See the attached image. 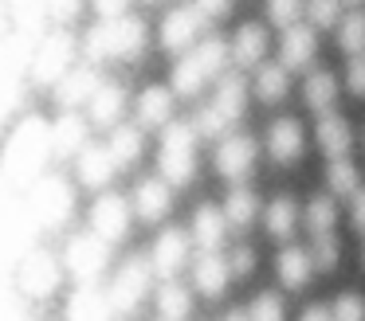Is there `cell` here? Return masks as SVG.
Instances as JSON below:
<instances>
[{
  "label": "cell",
  "mask_w": 365,
  "mask_h": 321,
  "mask_svg": "<svg viewBox=\"0 0 365 321\" xmlns=\"http://www.w3.org/2000/svg\"><path fill=\"white\" fill-rule=\"evenodd\" d=\"M173 86H145L142 94H138V122L142 125H169V117H173Z\"/></svg>",
  "instance_id": "obj_18"
},
{
  "label": "cell",
  "mask_w": 365,
  "mask_h": 321,
  "mask_svg": "<svg viewBox=\"0 0 365 321\" xmlns=\"http://www.w3.org/2000/svg\"><path fill=\"white\" fill-rule=\"evenodd\" d=\"M334 98H338V83H334L330 70H310L307 83H302V102L314 114H326V110H334Z\"/></svg>",
  "instance_id": "obj_24"
},
{
  "label": "cell",
  "mask_w": 365,
  "mask_h": 321,
  "mask_svg": "<svg viewBox=\"0 0 365 321\" xmlns=\"http://www.w3.org/2000/svg\"><path fill=\"white\" fill-rule=\"evenodd\" d=\"M255 211H259V200H255L252 188H232L228 200H224V216H228L232 231H244V227L255 219Z\"/></svg>",
  "instance_id": "obj_27"
},
{
  "label": "cell",
  "mask_w": 365,
  "mask_h": 321,
  "mask_svg": "<svg viewBox=\"0 0 365 321\" xmlns=\"http://www.w3.org/2000/svg\"><path fill=\"white\" fill-rule=\"evenodd\" d=\"M287 63H259V70H255V98L263 102V106H275V102L287 98V86H291V75H287Z\"/></svg>",
  "instance_id": "obj_20"
},
{
  "label": "cell",
  "mask_w": 365,
  "mask_h": 321,
  "mask_svg": "<svg viewBox=\"0 0 365 321\" xmlns=\"http://www.w3.org/2000/svg\"><path fill=\"white\" fill-rule=\"evenodd\" d=\"M228 59H232V47L224 43V39H216V36L192 43L189 51L177 59L173 90L185 94V98H192V94H197L205 83H212V78H220L224 70H228Z\"/></svg>",
  "instance_id": "obj_1"
},
{
  "label": "cell",
  "mask_w": 365,
  "mask_h": 321,
  "mask_svg": "<svg viewBox=\"0 0 365 321\" xmlns=\"http://www.w3.org/2000/svg\"><path fill=\"white\" fill-rule=\"evenodd\" d=\"M247 313H252L255 321H279L283 317V302H279L275 290H259V294L252 298V305H247Z\"/></svg>",
  "instance_id": "obj_38"
},
{
  "label": "cell",
  "mask_w": 365,
  "mask_h": 321,
  "mask_svg": "<svg viewBox=\"0 0 365 321\" xmlns=\"http://www.w3.org/2000/svg\"><path fill=\"white\" fill-rule=\"evenodd\" d=\"M302 12H307V0H267V20L275 23V28L299 23Z\"/></svg>",
  "instance_id": "obj_36"
},
{
  "label": "cell",
  "mask_w": 365,
  "mask_h": 321,
  "mask_svg": "<svg viewBox=\"0 0 365 321\" xmlns=\"http://www.w3.org/2000/svg\"><path fill=\"white\" fill-rule=\"evenodd\" d=\"M145 28L142 20H130V16H110L98 28L87 31V51L91 59H130L134 51H142Z\"/></svg>",
  "instance_id": "obj_3"
},
{
  "label": "cell",
  "mask_w": 365,
  "mask_h": 321,
  "mask_svg": "<svg viewBox=\"0 0 365 321\" xmlns=\"http://www.w3.org/2000/svg\"><path fill=\"white\" fill-rule=\"evenodd\" d=\"M263 141H267V157H271V161H294V157L302 153V145H307L299 117H279V122H271Z\"/></svg>",
  "instance_id": "obj_13"
},
{
  "label": "cell",
  "mask_w": 365,
  "mask_h": 321,
  "mask_svg": "<svg viewBox=\"0 0 365 321\" xmlns=\"http://www.w3.org/2000/svg\"><path fill=\"white\" fill-rule=\"evenodd\" d=\"M310 255H314V266H318V270H334V266H338V258H341L338 239H334V235H318L314 247H310Z\"/></svg>",
  "instance_id": "obj_39"
},
{
  "label": "cell",
  "mask_w": 365,
  "mask_h": 321,
  "mask_svg": "<svg viewBox=\"0 0 365 321\" xmlns=\"http://www.w3.org/2000/svg\"><path fill=\"white\" fill-rule=\"evenodd\" d=\"M56 282H59V270H56V263H51L48 255H32V258H28L24 286L32 290V294H51Z\"/></svg>",
  "instance_id": "obj_32"
},
{
  "label": "cell",
  "mask_w": 365,
  "mask_h": 321,
  "mask_svg": "<svg viewBox=\"0 0 365 321\" xmlns=\"http://www.w3.org/2000/svg\"><path fill=\"white\" fill-rule=\"evenodd\" d=\"M302 219H307V231L314 235H334V223H338V208H334L330 196H314V200L307 204V211H302Z\"/></svg>",
  "instance_id": "obj_30"
},
{
  "label": "cell",
  "mask_w": 365,
  "mask_h": 321,
  "mask_svg": "<svg viewBox=\"0 0 365 321\" xmlns=\"http://www.w3.org/2000/svg\"><path fill=\"white\" fill-rule=\"evenodd\" d=\"M122 106H126V94H122V86L103 83L95 94H91V122H95V125H114V122L122 117Z\"/></svg>",
  "instance_id": "obj_25"
},
{
  "label": "cell",
  "mask_w": 365,
  "mask_h": 321,
  "mask_svg": "<svg viewBox=\"0 0 365 321\" xmlns=\"http://www.w3.org/2000/svg\"><path fill=\"white\" fill-rule=\"evenodd\" d=\"M197 4L205 8V12H212V16H216V12H224V8H228V0H197Z\"/></svg>",
  "instance_id": "obj_45"
},
{
  "label": "cell",
  "mask_w": 365,
  "mask_h": 321,
  "mask_svg": "<svg viewBox=\"0 0 365 321\" xmlns=\"http://www.w3.org/2000/svg\"><path fill=\"white\" fill-rule=\"evenodd\" d=\"M110 149L118 157V164H134L142 157V133H138V125H114Z\"/></svg>",
  "instance_id": "obj_34"
},
{
  "label": "cell",
  "mask_w": 365,
  "mask_h": 321,
  "mask_svg": "<svg viewBox=\"0 0 365 321\" xmlns=\"http://www.w3.org/2000/svg\"><path fill=\"white\" fill-rule=\"evenodd\" d=\"M51 145L59 157H75V149H87V122L79 114H63L51 125Z\"/></svg>",
  "instance_id": "obj_23"
},
{
  "label": "cell",
  "mask_w": 365,
  "mask_h": 321,
  "mask_svg": "<svg viewBox=\"0 0 365 321\" xmlns=\"http://www.w3.org/2000/svg\"><path fill=\"white\" fill-rule=\"evenodd\" d=\"M158 169L173 188L192 180V169H197V125L192 122H169L165 125L161 149H158Z\"/></svg>",
  "instance_id": "obj_2"
},
{
  "label": "cell",
  "mask_w": 365,
  "mask_h": 321,
  "mask_svg": "<svg viewBox=\"0 0 365 321\" xmlns=\"http://www.w3.org/2000/svg\"><path fill=\"white\" fill-rule=\"evenodd\" d=\"M192 125H197L200 137H220V133H228V125H232V122L212 106V102H205V106H200L197 114H192Z\"/></svg>",
  "instance_id": "obj_35"
},
{
  "label": "cell",
  "mask_w": 365,
  "mask_h": 321,
  "mask_svg": "<svg viewBox=\"0 0 365 321\" xmlns=\"http://www.w3.org/2000/svg\"><path fill=\"white\" fill-rule=\"evenodd\" d=\"M346 4H361V0H346Z\"/></svg>",
  "instance_id": "obj_47"
},
{
  "label": "cell",
  "mask_w": 365,
  "mask_h": 321,
  "mask_svg": "<svg viewBox=\"0 0 365 321\" xmlns=\"http://www.w3.org/2000/svg\"><path fill=\"white\" fill-rule=\"evenodd\" d=\"M314 137H318V149H322L326 157H346L349 145H354V130H349V122H346V117H338L334 110L318 114Z\"/></svg>",
  "instance_id": "obj_16"
},
{
  "label": "cell",
  "mask_w": 365,
  "mask_h": 321,
  "mask_svg": "<svg viewBox=\"0 0 365 321\" xmlns=\"http://www.w3.org/2000/svg\"><path fill=\"white\" fill-rule=\"evenodd\" d=\"M346 90L365 98V51L361 55H349V67H346Z\"/></svg>",
  "instance_id": "obj_41"
},
{
  "label": "cell",
  "mask_w": 365,
  "mask_h": 321,
  "mask_svg": "<svg viewBox=\"0 0 365 321\" xmlns=\"http://www.w3.org/2000/svg\"><path fill=\"white\" fill-rule=\"evenodd\" d=\"M98 70H91V67H79V70H71V75L59 83V90H56V98H59V106H75V102H91V94L98 90Z\"/></svg>",
  "instance_id": "obj_26"
},
{
  "label": "cell",
  "mask_w": 365,
  "mask_h": 321,
  "mask_svg": "<svg viewBox=\"0 0 365 321\" xmlns=\"http://www.w3.org/2000/svg\"><path fill=\"white\" fill-rule=\"evenodd\" d=\"M150 274H158V270H153V263L130 255L126 263L118 266L114 282H110V302H114V310H118V313H130V310H134V305L145 298V290H150Z\"/></svg>",
  "instance_id": "obj_6"
},
{
  "label": "cell",
  "mask_w": 365,
  "mask_h": 321,
  "mask_svg": "<svg viewBox=\"0 0 365 321\" xmlns=\"http://www.w3.org/2000/svg\"><path fill=\"white\" fill-rule=\"evenodd\" d=\"M361 266H365V247H361Z\"/></svg>",
  "instance_id": "obj_46"
},
{
  "label": "cell",
  "mask_w": 365,
  "mask_h": 321,
  "mask_svg": "<svg viewBox=\"0 0 365 321\" xmlns=\"http://www.w3.org/2000/svg\"><path fill=\"white\" fill-rule=\"evenodd\" d=\"M263 227H267L271 239H291L294 227H299V204L291 196H275V200L263 208Z\"/></svg>",
  "instance_id": "obj_22"
},
{
  "label": "cell",
  "mask_w": 365,
  "mask_h": 321,
  "mask_svg": "<svg viewBox=\"0 0 365 321\" xmlns=\"http://www.w3.org/2000/svg\"><path fill=\"white\" fill-rule=\"evenodd\" d=\"M314 23H291V28H283V39H279V59L287 63V67H307L310 59H314Z\"/></svg>",
  "instance_id": "obj_14"
},
{
  "label": "cell",
  "mask_w": 365,
  "mask_h": 321,
  "mask_svg": "<svg viewBox=\"0 0 365 321\" xmlns=\"http://www.w3.org/2000/svg\"><path fill=\"white\" fill-rule=\"evenodd\" d=\"M361 317H365V298L354 294V290L338 294V302H334V321H361Z\"/></svg>",
  "instance_id": "obj_40"
},
{
  "label": "cell",
  "mask_w": 365,
  "mask_h": 321,
  "mask_svg": "<svg viewBox=\"0 0 365 321\" xmlns=\"http://www.w3.org/2000/svg\"><path fill=\"white\" fill-rule=\"evenodd\" d=\"M106 258H110V239H103L95 227L67 243V270L83 282H95L106 270Z\"/></svg>",
  "instance_id": "obj_4"
},
{
  "label": "cell",
  "mask_w": 365,
  "mask_h": 321,
  "mask_svg": "<svg viewBox=\"0 0 365 321\" xmlns=\"http://www.w3.org/2000/svg\"><path fill=\"white\" fill-rule=\"evenodd\" d=\"M130 204H134V216L145 219V223H158L165 219L169 204H173V184L165 177H150L130 192Z\"/></svg>",
  "instance_id": "obj_9"
},
{
  "label": "cell",
  "mask_w": 365,
  "mask_h": 321,
  "mask_svg": "<svg viewBox=\"0 0 365 321\" xmlns=\"http://www.w3.org/2000/svg\"><path fill=\"white\" fill-rule=\"evenodd\" d=\"M255 164V141L247 133H228L216 145V172L228 180H244Z\"/></svg>",
  "instance_id": "obj_8"
},
{
  "label": "cell",
  "mask_w": 365,
  "mask_h": 321,
  "mask_svg": "<svg viewBox=\"0 0 365 321\" xmlns=\"http://www.w3.org/2000/svg\"><path fill=\"white\" fill-rule=\"evenodd\" d=\"M244 102H247V83H244V75H236V70H224L220 83H216L212 106L220 110L228 122H236V117L244 114Z\"/></svg>",
  "instance_id": "obj_21"
},
{
  "label": "cell",
  "mask_w": 365,
  "mask_h": 321,
  "mask_svg": "<svg viewBox=\"0 0 365 321\" xmlns=\"http://www.w3.org/2000/svg\"><path fill=\"white\" fill-rule=\"evenodd\" d=\"M98 16L103 20H110V16H122V8H126V0H95Z\"/></svg>",
  "instance_id": "obj_44"
},
{
  "label": "cell",
  "mask_w": 365,
  "mask_h": 321,
  "mask_svg": "<svg viewBox=\"0 0 365 321\" xmlns=\"http://www.w3.org/2000/svg\"><path fill=\"white\" fill-rule=\"evenodd\" d=\"M189 310H192L189 290H185L181 282L165 278V286L158 290V313H161V317H169V321H177V317H185Z\"/></svg>",
  "instance_id": "obj_33"
},
{
  "label": "cell",
  "mask_w": 365,
  "mask_h": 321,
  "mask_svg": "<svg viewBox=\"0 0 365 321\" xmlns=\"http://www.w3.org/2000/svg\"><path fill=\"white\" fill-rule=\"evenodd\" d=\"M228 216H224V208H216V204H200L197 216H192V239H197L200 251H220L224 235H228Z\"/></svg>",
  "instance_id": "obj_15"
},
{
  "label": "cell",
  "mask_w": 365,
  "mask_h": 321,
  "mask_svg": "<svg viewBox=\"0 0 365 321\" xmlns=\"http://www.w3.org/2000/svg\"><path fill=\"white\" fill-rule=\"evenodd\" d=\"M110 310H114L110 294H98V286H83V290H75L71 305H67V313H71V317H106Z\"/></svg>",
  "instance_id": "obj_31"
},
{
  "label": "cell",
  "mask_w": 365,
  "mask_h": 321,
  "mask_svg": "<svg viewBox=\"0 0 365 321\" xmlns=\"http://www.w3.org/2000/svg\"><path fill=\"white\" fill-rule=\"evenodd\" d=\"M279 282H283L287 290H302L310 282V274L318 270L314 266V255L310 251H302V247H283L279 251Z\"/></svg>",
  "instance_id": "obj_19"
},
{
  "label": "cell",
  "mask_w": 365,
  "mask_h": 321,
  "mask_svg": "<svg viewBox=\"0 0 365 321\" xmlns=\"http://www.w3.org/2000/svg\"><path fill=\"white\" fill-rule=\"evenodd\" d=\"M205 8L200 4H181L165 16L161 23V47L173 55H185L192 43H200V31H205Z\"/></svg>",
  "instance_id": "obj_5"
},
{
  "label": "cell",
  "mask_w": 365,
  "mask_h": 321,
  "mask_svg": "<svg viewBox=\"0 0 365 321\" xmlns=\"http://www.w3.org/2000/svg\"><path fill=\"white\" fill-rule=\"evenodd\" d=\"M349 200H354V208H349V219H354V227L365 235V188H357Z\"/></svg>",
  "instance_id": "obj_43"
},
{
  "label": "cell",
  "mask_w": 365,
  "mask_h": 321,
  "mask_svg": "<svg viewBox=\"0 0 365 321\" xmlns=\"http://www.w3.org/2000/svg\"><path fill=\"white\" fill-rule=\"evenodd\" d=\"M130 216H134V204L114 196V192H106V196H98L95 208H91V227H95L103 239L118 243V239H126V231H130Z\"/></svg>",
  "instance_id": "obj_7"
},
{
  "label": "cell",
  "mask_w": 365,
  "mask_h": 321,
  "mask_svg": "<svg viewBox=\"0 0 365 321\" xmlns=\"http://www.w3.org/2000/svg\"><path fill=\"white\" fill-rule=\"evenodd\" d=\"M118 169L122 164H118L110 145H87V149H79V161H75V177L87 188H106Z\"/></svg>",
  "instance_id": "obj_10"
},
{
  "label": "cell",
  "mask_w": 365,
  "mask_h": 321,
  "mask_svg": "<svg viewBox=\"0 0 365 321\" xmlns=\"http://www.w3.org/2000/svg\"><path fill=\"white\" fill-rule=\"evenodd\" d=\"M228 263H232V278H247V274L255 270V251L252 247H236L228 255Z\"/></svg>",
  "instance_id": "obj_42"
},
{
  "label": "cell",
  "mask_w": 365,
  "mask_h": 321,
  "mask_svg": "<svg viewBox=\"0 0 365 321\" xmlns=\"http://www.w3.org/2000/svg\"><path fill=\"white\" fill-rule=\"evenodd\" d=\"M232 278V263L228 255H220V251H200L197 263H192V282H197V290L205 298H220L224 286H228Z\"/></svg>",
  "instance_id": "obj_12"
},
{
  "label": "cell",
  "mask_w": 365,
  "mask_h": 321,
  "mask_svg": "<svg viewBox=\"0 0 365 321\" xmlns=\"http://www.w3.org/2000/svg\"><path fill=\"white\" fill-rule=\"evenodd\" d=\"M185 258H189V235H185L181 227H165V231L158 235V243H153V251H150L153 270H158L161 278H173L185 266Z\"/></svg>",
  "instance_id": "obj_11"
},
{
  "label": "cell",
  "mask_w": 365,
  "mask_h": 321,
  "mask_svg": "<svg viewBox=\"0 0 365 321\" xmlns=\"http://www.w3.org/2000/svg\"><path fill=\"white\" fill-rule=\"evenodd\" d=\"M228 47L236 67H259L263 51H267V31H263V23H240Z\"/></svg>",
  "instance_id": "obj_17"
},
{
  "label": "cell",
  "mask_w": 365,
  "mask_h": 321,
  "mask_svg": "<svg viewBox=\"0 0 365 321\" xmlns=\"http://www.w3.org/2000/svg\"><path fill=\"white\" fill-rule=\"evenodd\" d=\"M326 188H330V196H354L357 188V164L349 161V157H330V164H326Z\"/></svg>",
  "instance_id": "obj_29"
},
{
  "label": "cell",
  "mask_w": 365,
  "mask_h": 321,
  "mask_svg": "<svg viewBox=\"0 0 365 321\" xmlns=\"http://www.w3.org/2000/svg\"><path fill=\"white\" fill-rule=\"evenodd\" d=\"M338 43H341L346 55H361L365 51V12H361V4H354L338 20Z\"/></svg>",
  "instance_id": "obj_28"
},
{
  "label": "cell",
  "mask_w": 365,
  "mask_h": 321,
  "mask_svg": "<svg viewBox=\"0 0 365 321\" xmlns=\"http://www.w3.org/2000/svg\"><path fill=\"white\" fill-rule=\"evenodd\" d=\"M341 4L346 0H307V20L314 28H334L341 20Z\"/></svg>",
  "instance_id": "obj_37"
}]
</instances>
